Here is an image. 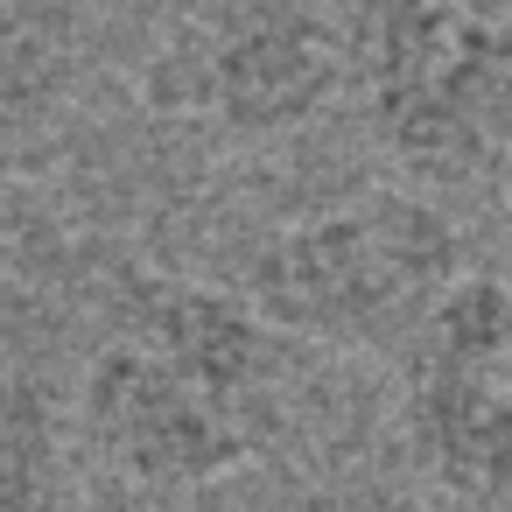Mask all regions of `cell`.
<instances>
[{
    "instance_id": "obj_1",
    "label": "cell",
    "mask_w": 512,
    "mask_h": 512,
    "mask_svg": "<svg viewBox=\"0 0 512 512\" xmlns=\"http://www.w3.org/2000/svg\"><path fill=\"white\" fill-rule=\"evenodd\" d=\"M463 274V232L407 190H372L274 232L246 260V309L274 337L407 344Z\"/></svg>"
},
{
    "instance_id": "obj_2",
    "label": "cell",
    "mask_w": 512,
    "mask_h": 512,
    "mask_svg": "<svg viewBox=\"0 0 512 512\" xmlns=\"http://www.w3.org/2000/svg\"><path fill=\"white\" fill-rule=\"evenodd\" d=\"M351 92L421 176H477L512 141V22L491 0H358Z\"/></svg>"
},
{
    "instance_id": "obj_5",
    "label": "cell",
    "mask_w": 512,
    "mask_h": 512,
    "mask_svg": "<svg viewBox=\"0 0 512 512\" xmlns=\"http://www.w3.org/2000/svg\"><path fill=\"white\" fill-rule=\"evenodd\" d=\"M78 414H85V435L106 456V470H120L141 491L218 484V477L246 470L253 456H267V442L281 435V407H232L120 337H106L92 351Z\"/></svg>"
},
{
    "instance_id": "obj_6",
    "label": "cell",
    "mask_w": 512,
    "mask_h": 512,
    "mask_svg": "<svg viewBox=\"0 0 512 512\" xmlns=\"http://www.w3.org/2000/svg\"><path fill=\"white\" fill-rule=\"evenodd\" d=\"M113 337L232 407H281L274 386L288 365V337H274L246 309V295L176 274H127L113 295Z\"/></svg>"
},
{
    "instance_id": "obj_4",
    "label": "cell",
    "mask_w": 512,
    "mask_h": 512,
    "mask_svg": "<svg viewBox=\"0 0 512 512\" xmlns=\"http://www.w3.org/2000/svg\"><path fill=\"white\" fill-rule=\"evenodd\" d=\"M351 85V15L330 0H211L169 50V99L225 134H295Z\"/></svg>"
},
{
    "instance_id": "obj_7",
    "label": "cell",
    "mask_w": 512,
    "mask_h": 512,
    "mask_svg": "<svg viewBox=\"0 0 512 512\" xmlns=\"http://www.w3.org/2000/svg\"><path fill=\"white\" fill-rule=\"evenodd\" d=\"M57 491V407L36 379L0 372V512H57Z\"/></svg>"
},
{
    "instance_id": "obj_3",
    "label": "cell",
    "mask_w": 512,
    "mask_h": 512,
    "mask_svg": "<svg viewBox=\"0 0 512 512\" xmlns=\"http://www.w3.org/2000/svg\"><path fill=\"white\" fill-rule=\"evenodd\" d=\"M407 449L470 505L512 498V281L463 267L407 337Z\"/></svg>"
}]
</instances>
